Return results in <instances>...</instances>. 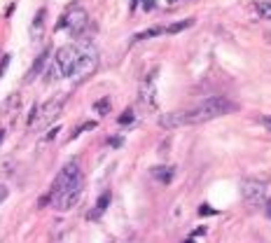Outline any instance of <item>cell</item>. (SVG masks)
Instances as JSON below:
<instances>
[{
	"label": "cell",
	"instance_id": "1",
	"mask_svg": "<svg viewBox=\"0 0 271 243\" xmlns=\"http://www.w3.org/2000/svg\"><path fill=\"white\" fill-rule=\"evenodd\" d=\"M234 110H236V105H234L229 99L215 96V99H208L201 105L187 110V127L189 124H204V121H210V119H215V117H222V115L234 112Z\"/></svg>",
	"mask_w": 271,
	"mask_h": 243
},
{
	"label": "cell",
	"instance_id": "2",
	"mask_svg": "<svg viewBox=\"0 0 271 243\" xmlns=\"http://www.w3.org/2000/svg\"><path fill=\"white\" fill-rule=\"evenodd\" d=\"M78 185H84V178H82V171H80L78 161H68L66 166H63L61 171L56 173L54 182H52V192L47 199L54 201L56 197H61V194H66L68 189L78 187Z\"/></svg>",
	"mask_w": 271,
	"mask_h": 243
},
{
	"label": "cell",
	"instance_id": "3",
	"mask_svg": "<svg viewBox=\"0 0 271 243\" xmlns=\"http://www.w3.org/2000/svg\"><path fill=\"white\" fill-rule=\"evenodd\" d=\"M59 26L66 28L70 35L80 38V35L87 31V26H89V14H87V10H84L80 3H72V5L68 7L66 12H63V17H61V21H59Z\"/></svg>",
	"mask_w": 271,
	"mask_h": 243
},
{
	"label": "cell",
	"instance_id": "4",
	"mask_svg": "<svg viewBox=\"0 0 271 243\" xmlns=\"http://www.w3.org/2000/svg\"><path fill=\"white\" fill-rule=\"evenodd\" d=\"M96 68H98V56H96V52H89V54H84L82 59L68 70V78H70L72 82H82V80L94 75Z\"/></svg>",
	"mask_w": 271,
	"mask_h": 243
},
{
	"label": "cell",
	"instance_id": "5",
	"mask_svg": "<svg viewBox=\"0 0 271 243\" xmlns=\"http://www.w3.org/2000/svg\"><path fill=\"white\" fill-rule=\"evenodd\" d=\"M89 52H91V50H89ZM89 52H84L82 44H66V47H61V50L56 52L54 61L59 63V68L66 72V78H68V70H70V68L75 66L84 54H89Z\"/></svg>",
	"mask_w": 271,
	"mask_h": 243
},
{
	"label": "cell",
	"instance_id": "6",
	"mask_svg": "<svg viewBox=\"0 0 271 243\" xmlns=\"http://www.w3.org/2000/svg\"><path fill=\"white\" fill-rule=\"evenodd\" d=\"M63 105H66V96H56V99H50L44 105H40V112H38V127H44V124H52L56 117L61 115ZM35 127V124H33Z\"/></svg>",
	"mask_w": 271,
	"mask_h": 243
},
{
	"label": "cell",
	"instance_id": "7",
	"mask_svg": "<svg viewBox=\"0 0 271 243\" xmlns=\"http://www.w3.org/2000/svg\"><path fill=\"white\" fill-rule=\"evenodd\" d=\"M264 197H266L264 182H260V180H245L243 182V199L248 201L250 206L264 204Z\"/></svg>",
	"mask_w": 271,
	"mask_h": 243
},
{
	"label": "cell",
	"instance_id": "8",
	"mask_svg": "<svg viewBox=\"0 0 271 243\" xmlns=\"http://www.w3.org/2000/svg\"><path fill=\"white\" fill-rule=\"evenodd\" d=\"M161 129H183L187 127V110H173L159 117Z\"/></svg>",
	"mask_w": 271,
	"mask_h": 243
},
{
	"label": "cell",
	"instance_id": "9",
	"mask_svg": "<svg viewBox=\"0 0 271 243\" xmlns=\"http://www.w3.org/2000/svg\"><path fill=\"white\" fill-rule=\"evenodd\" d=\"M50 54H52L50 50H44L42 54H38V59L33 61V66H31V70H28V75H26V82H33V80L38 78L40 72L44 70V63H47V59H50Z\"/></svg>",
	"mask_w": 271,
	"mask_h": 243
},
{
	"label": "cell",
	"instance_id": "10",
	"mask_svg": "<svg viewBox=\"0 0 271 243\" xmlns=\"http://www.w3.org/2000/svg\"><path fill=\"white\" fill-rule=\"evenodd\" d=\"M108 204H110V192H103V194H101V199L96 201V206L89 210L87 217H89V220H101V215L108 210Z\"/></svg>",
	"mask_w": 271,
	"mask_h": 243
},
{
	"label": "cell",
	"instance_id": "11",
	"mask_svg": "<svg viewBox=\"0 0 271 243\" xmlns=\"http://www.w3.org/2000/svg\"><path fill=\"white\" fill-rule=\"evenodd\" d=\"M140 103L145 105V108H150V112L157 110V99H155V89L152 87H143L140 89Z\"/></svg>",
	"mask_w": 271,
	"mask_h": 243
},
{
	"label": "cell",
	"instance_id": "12",
	"mask_svg": "<svg viewBox=\"0 0 271 243\" xmlns=\"http://www.w3.org/2000/svg\"><path fill=\"white\" fill-rule=\"evenodd\" d=\"M152 176L157 178V180H161V182H171V178H173V168H168V166H161V168H152Z\"/></svg>",
	"mask_w": 271,
	"mask_h": 243
},
{
	"label": "cell",
	"instance_id": "13",
	"mask_svg": "<svg viewBox=\"0 0 271 243\" xmlns=\"http://www.w3.org/2000/svg\"><path fill=\"white\" fill-rule=\"evenodd\" d=\"M194 23V19H185V21H176V23H171V26H166L164 31H166L168 35H173V33H180V31H185V28H189Z\"/></svg>",
	"mask_w": 271,
	"mask_h": 243
},
{
	"label": "cell",
	"instance_id": "14",
	"mask_svg": "<svg viewBox=\"0 0 271 243\" xmlns=\"http://www.w3.org/2000/svg\"><path fill=\"white\" fill-rule=\"evenodd\" d=\"M257 12H260V17L271 19V0H257Z\"/></svg>",
	"mask_w": 271,
	"mask_h": 243
},
{
	"label": "cell",
	"instance_id": "15",
	"mask_svg": "<svg viewBox=\"0 0 271 243\" xmlns=\"http://www.w3.org/2000/svg\"><path fill=\"white\" fill-rule=\"evenodd\" d=\"M94 110L98 112L101 117L108 115V110H110V99H101V101H96V103H94Z\"/></svg>",
	"mask_w": 271,
	"mask_h": 243
},
{
	"label": "cell",
	"instance_id": "16",
	"mask_svg": "<svg viewBox=\"0 0 271 243\" xmlns=\"http://www.w3.org/2000/svg\"><path fill=\"white\" fill-rule=\"evenodd\" d=\"M59 131H61V127H59V124H56V127H50V131L44 133L40 140H42V143H50V140H54L56 136H59Z\"/></svg>",
	"mask_w": 271,
	"mask_h": 243
},
{
	"label": "cell",
	"instance_id": "17",
	"mask_svg": "<svg viewBox=\"0 0 271 243\" xmlns=\"http://www.w3.org/2000/svg\"><path fill=\"white\" fill-rule=\"evenodd\" d=\"M161 33V28H150V31H143V33L136 35V40H147V38H155V35Z\"/></svg>",
	"mask_w": 271,
	"mask_h": 243
},
{
	"label": "cell",
	"instance_id": "18",
	"mask_svg": "<svg viewBox=\"0 0 271 243\" xmlns=\"http://www.w3.org/2000/svg\"><path fill=\"white\" fill-rule=\"evenodd\" d=\"M129 121H133V110H131V108L119 115V124H129Z\"/></svg>",
	"mask_w": 271,
	"mask_h": 243
},
{
	"label": "cell",
	"instance_id": "19",
	"mask_svg": "<svg viewBox=\"0 0 271 243\" xmlns=\"http://www.w3.org/2000/svg\"><path fill=\"white\" fill-rule=\"evenodd\" d=\"M7 194H10V189H7V185L5 182H0V204L7 199Z\"/></svg>",
	"mask_w": 271,
	"mask_h": 243
},
{
	"label": "cell",
	"instance_id": "20",
	"mask_svg": "<svg viewBox=\"0 0 271 243\" xmlns=\"http://www.w3.org/2000/svg\"><path fill=\"white\" fill-rule=\"evenodd\" d=\"M155 7V0H143V10H152Z\"/></svg>",
	"mask_w": 271,
	"mask_h": 243
},
{
	"label": "cell",
	"instance_id": "21",
	"mask_svg": "<svg viewBox=\"0 0 271 243\" xmlns=\"http://www.w3.org/2000/svg\"><path fill=\"white\" fill-rule=\"evenodd\" d=\"M264 210H266V215H269V220H271V199L264 204Z\"/></svg>",
	"mask_w": 271,
	"mask_h": 243
},
{
	"label": "cell",
	"instance_id": "22",
	"mask_svg": "<svg viewBox=\"0 0 271 243\" xmlns=\"http://www.w3.org/2000/svg\"><path fill=\"white\" fill-rule=\"evenodd\" d=\"M3 138H5V131H3V129H0V143H3Z\"/></svg>",
	"mask_w": 271,
	"mask_h": 243
},
{
	"label": "cell",
	"instance_id": "23",
	"mask_svg": "<svg viewBox=\"0 0 271 243\" xmlns=\"http://www.w3.org/2000/svg\"><path fill=\"white\" fill-rule=\"evenodd\" d=\"M264 124H269V127H271V117H264Z\"/></svg>",
	"mask_w": 271,
	"mask_h": 243
},
{
	"label": "cell",
	"instance_id": "24",
	"mask_svg": "<svg viewBox=\"0 0 271 243\" xmlns=\"http://www.w3.org/2000/svg\"><path fill=\"white\" fill-rule=\"evenodd\" d=\"M185 243H194V241H192V238H187V241H185Z\"/></svg>",
	"mask_w": 271,
	"mask_h": 243
}]
</instances>
